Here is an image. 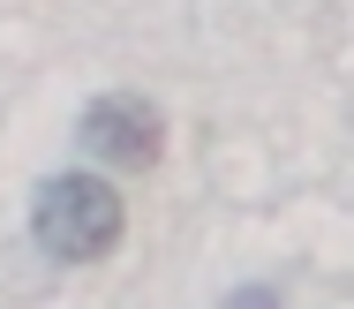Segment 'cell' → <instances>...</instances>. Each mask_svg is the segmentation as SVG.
<instances>
[{"label":"cell","instance_id":"obj_1","mask_svg":"<svg viewBox=\"0 0 354 309\" xmlns=\"http://www.w3.org/2000/svg\"><path fill=\"white\" fill-rule=\"evenodd\" d=\"M30 234L61 264H98L121 241V196L106 174H53L30 204Z\"/></svg>","mask_w":354,"mask_h":309},{"label":"cell","instance_id":"obj_2","mask_svg":"<svg viewBox=\"0 0 354 309\" xmlns=\"http://www.w3.org/2000/svg\"><path fill=\"white\" fill-rule=\"evenodd\" d=\"M83 151L106 158L113 174H151L166 158V113L143 91H106L83 106Z\"/></svg>","mask_w":354,"mask_h":309}]
</instances>
